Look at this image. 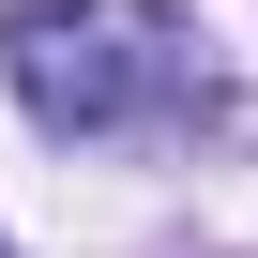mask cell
Returning <instances> with one entry per match:
<instances>
[{"instance_id":"6da1fadb","label":"cell","mask_w":258,"mask_h":258,"mask_svg":"<svg viewBox=\"0 0 258 258\" xmlns=\"http://www.w3.org/2000/svg\"><path fill=\"white\" fill-rule=\"evenodd\" d=\"M0 76L46 137H182V121H213V46L182 0H0Z\"/></svg>"},{"instance_id":"7a4b0ae2","label":"cell","mask_w":258,"mask_h":258,"mask_svg":"<svg viewBox=\"0 0 258 258\" xmlns=\"http://www.w3.org/2000/svg\"><path fill=\"white\" fill-rule=\"evenodd\" d=\"M0 258H16V243H0Z\"/></svg>"}]
</instances>
